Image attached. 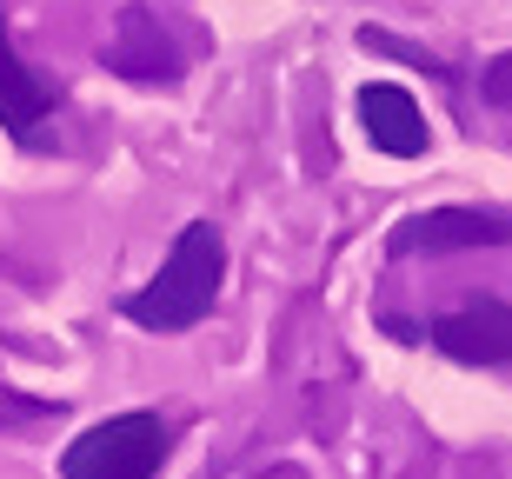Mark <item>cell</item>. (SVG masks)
Returning <instances> with one entry per match:
<instances>
[{"label":"cell","mask_w":512,"mask_h":479,"mask_svg":"<svg viewBox=\"0 0 512 479\" xmlns=\"http://www.w3.org/2000/svg\"><path fill=\"white\" fill-rule=\"evenodd\" d=\"M220 280H227L220 227H213V220H193V227L173 240V253L160 260V273H153L140 293H127L120 313H127L133 326H147V333H187V326H200L213 313Z\"/></svg>","instance_id":"1"},{"label":"cell","mask_w":512,"mask_h":479,"mask_svg":"<svg viewBox=\"0 0 512 479\" xmlns=\"http://www.w3.org/2000/svg\"><path fill=\"white\" fill-rule=\"evenodd\" d=\"M167 453L173 426L160 413H114V420H94L60 453V479H160Z\"/></svg>","instance_id":"2"},{"label":"cell","mask_w":512,"mask_h":479,"mask_svg":"<svg viewBox=\"0 0 512 479\" xmlns=\"http://www.w3.org/2000/svg\"><path fill=\"white\" fill-rule=\"evenodd\" d=\"M512 240V220L506 213H479V207H433V213H413L393 227V253H459V247H499Z\"/></svg>","instance_id":"3"},{"label":"cell","mask_w":512,"mask_h":479,"mask_svg":"<svg viewBox=\"0 0 512 479\" xmlns=\"http://www.w3.org/2000/svg\"><path fill=\"white\" fill-rule=\"evenodd\" d=\"M433 346L459 366H506L512 360V307L473 300V307H459V313H439Z\"/></svg>","instance_id":"4"},{"label":"cell","mask_w":512,"mask_h":479,"mask_svg":"<svg viewBox=\"0 0 512 479\" xmlns=\"http://www.w3.org/2000/svg\"><path fill=\"white\" fill-rule=\"evenodd\" d=\"M100 60H107V74L140 80V87H167V80L180 74V54H173V40L160 34V20H153L147 7H127V14H120V27L107 34V47H100Z\"/></svg>","instance_id":"5"},{"label":"cell","mask_w":512,"mask_h":479,"mask_svg":"<svg viewBox=\"0 0 512 479\" xmlns=\"http://www.w3.org/2000/svg\"><path fill=\"white\" fill-rule=\"evenodd\" d=\"M360 127L366 140L380 147V154L393 160H419L426 154V114H419V100L406 94V87H393V80H380V87H360Z\"/></svg>","instance_id":"6"},{"label":"cell","mask_w":512,"mask_h":479,"mask_svg":"<svg viewBox=\"0 0 512 479\" xmlns=\"http://www.w3.org/2000/svg\"><path fill=\"white\" fill-rule=\"evenodd\" d=\"M54 100H60V87L47 74H34V67L14 54L7 20H0V127H7V134H20V140H34L40 114H47Z\"/></svg>","instance_id":"7"},{"label":"cell","mask_w":512,"mask_h":479,"mask_svg":"<svg viewBox=\"0 0 512 479\" xmlns=\"http://www.w3.org/2000/svg\"><path fill=\"white\" fill-rule=\"evenodd\" d=\"M486 94H493V100H512V60H499V67H493V80H486Z\"/></svg>","instance_id":"8"},{"label":"cell","mask_w":512,"mask_h":479,"mask_svg":"<svg viewBox=\"0 0 512 479\" xmlns=\"http://www.w3.org/2000/svg\"><path fill=\"white\" fill-rule=\"evenodd\" d=\"M266 479H306V473H293V466H273V473H266Z\"/></svg>","instance_id":"9"}]
</instances>
